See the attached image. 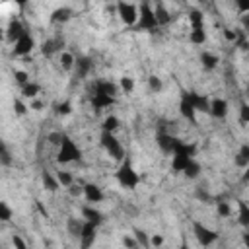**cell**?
<instances>
[{"instance_id": "1", "label": "cell", "mask_w": 249, "mask_h": 249, "mask_svg": "<svg viewBox=\"0 0 249 249\" xmlns=\"http://www.w3.org/2000/svg\"><path fill=\"white\" fill-rule=\"evenodd\" d=\"M115 179L123 189H128V191L136 189L140 185V181H142L138 171L134 169V165H132V161L128 158H124V161H121V165H119V169L115 173Z\"/></svg>"}, {"instance_id": "2", "label": "cell", "mask_w": 249, "mask_h": 249, "mask_svg": "<svg viewBox=\"0 0 249 249\" xmlns=\"http://www.w3.org/2000/svg\"><path fill=\"white\" fill-rule=\"evenodd\" d=\"M158 27H160V21L156 18L154 8L148 2H142L140 8H138V23H136V29L138 31H146V33H154Z\"/></svg>"}, {"instance_id": "3", "label": "cell", "mask_w": 249, "mask_h": 249, "mask_svg": "<svg viewBox=\"0 0 249 249\" xmlns=\"http://www.w3.org/2000/svg\"><path fill=\"white\" fill-rule=\"evenodd\" d=\"M82 158V150L78 148V144L66 134L62 144L58 146V152H56V161L58 163H72V161H78Z\"/></svg>"}, {"instance_id": "4", "label": "cell", "mask_w": 249, "mask_h": 249, "mask_svg": "<svg viewBox=\"0 0 249 249\" xmlns=\"http://www.w3.org/2000/svg\"><path fill=\"white\" fill-rule=\"evenodd\" d=\"M99 140H101L103 150H105L113 160H117V161H124V148H123V144L117 140V136H115L113 132H105V130H101Z\"/></svg>"}, {"instance_id": "5", "label": "cell", "mask_w": 249, "mask_h": 249, "mask_svg": "<svg viewBox=\"0 0 249 249\" xmlns=\"http://www.w3.org/2000/svg\"><path fill=\"white\" fill-rule=\"evenodd\" d=\"M193 233H195V239L198 241L200 247H210V245H214V243L218 241V237H220L218 231L210 230L206 224H202V222H198V220L193 222Z\"/></svg>"}, {"instance_id": "6", "label": "cell", "mask_w": 249, "mask_h": 249, "mask_svg": "<svg viewBox=\"0 0 249 249\" xmlns=\"http://www.w3.org/2000/svg\"><path fill=\"white\" fill-rule=\"evenodd\" d=\"M115 10H117L119 19H121L124 25H134V27H136V23H138V6H136V4H130V2H117Z\"/></svg>"}, {"instance_id": "7", "label": "cell", "mask_w": 249, "mask_h": 249, "mask_svg": "<svg viewBox=\"0 0 249 249\" xmlns=\"http://www.w3.org/2000/svg\"><path fill=\"white\" fill-rule=\"evenodd\" d=\"M179 142H181V140H179L177 136L169 134V132H158V134H156V144H158V148H160L163 154H171V156H173V152L177 150Z\"/></svg>"}, {"instance_id": "8", "label": "cell", "mask_w": 249, "mask_h": 249, "mask_svg": "<svg viewBox=\"0 0 249 249\" xmlns=\"http://www.w3.org/2000/svg\"><path fill=\"white\" fill-rule=\"evenodd\" d=\"M35 49V39H33V35L27 31L21 39H18L16 43H14V54L16 56H27L31 51Z\"/></svg>"}, {"instance_id": "9", "label": "cell", "mask_w": 249, "mask_h": 249, "mask_svg": "<svg viewBox=\"0 0 249 249\" xmlns=\"http://www.w3.org/2000/svg\"><path fill=\"white\" fill-rule=\"evenodd\" d=\"M64 39L62 37H51L41 43V53L45 56H53L54 53H64Z\"/></svg>"}, {"instance_id": "10", "label": "cell", "mask_w": 249, "mask_h": 249, "mask_svg": "<svg viewBox=\"0 0 249 249\" xmlns=\"http://www.w3.org/2000/svg\"><path fill=\"white\" fill-rule=\"evenodd\" d=\"M97 239V226L95 224H89L86 222L84 226V231L80 235V249H89Z\"/></svg>"}, {"instance_id": "11", "label": "cell", "mask_w": 249, "mask_h": 249, "mask_svg": "<svg viewBox=\"0 0 249 249\" xmlns=\"http://www.w3.org/2000/svg\"><path fill=\"white\" fill-rule=\"evenodd\" d=\"M187 97L191 99L193 107L196 109V113H210V99L204 93L198 91H187Z\"/></svg>"}, {"instance_id": "12", "label": "cell", "mask_w": 249, "mask_h": 249, "mask_svg": "<svg viewBox=\"0 0 249 249\" xmlns=\"http://www.w3.org/2000/svg\"><path fill=\"white\" fill-rule=\"evenodd\" d=\"M25 33H27V29H25V25H23L18 18H14V19L10 21L8 29H6V37H8V41H10V43H16V41H18V39H21Z\"/></svg>"}, {"instance_id": "13", "label": "cell", "mask_w": 249, "mask_h": 249, "mask_svg": "<svg viewBox=\"0 0 249 249\" xmlns=\"http://www.w3.org/2000/svg\"><path fill=\"white\" fill-rule=\"evenodd\" d=\"M179 113H181L187 121L196 123V109L193 107L191 99L187 97V91H183V95H181V99H179Z\"/></svg>"}, {"instance_id": "14", "label": "cell", "mask_w": 249, "mask_h": 249, "mask_svg": "<svg viewBox=\"0 0 249 249\" xmlns=\"http://www.w3.org/2000/svg\"><path fill=\"white\" fill-rule=\"evenodd\" d=\"M228 111H230V105H228V101L226 99H222V97H214V99H210V117H214V119H224L226 115H228Z\"/></svg>"}, {"instance_id": "15", "label": "cell", "mask_w": 249, "mask_h": 249, "mask_svg": "<svg viewBox=\"0 0 249 249\" xmlns=\"http://www.w3.org/2000/svg\"><path fill=\"white\" fill-rule=\"evenodd\" d=\"M84 198L89 202V204H95V202H101L105 198L101 187H97L95 183H86L84 185Z\"/></svg>"}, {"instance_id": "16", "label": "cell", "mask_w": 249, "mask_h": 249, "mask_svg": "<svg viewBox=\"0 0 249 249\" xmlns=\"http://www.w3.org/2000/svg\"><path fill=\"white\" fill-rule=\"evenodd\" d=\"M91 91L107 93V95H111V97H117V93H119V86H117L115 82H109V80H95Z\"/></svg>"}, {"instance_id": "17", "label": "cell", "mask_w": 249, "mask_h": 249, "mask_svg": "<svg viewBox=\"0 0 249 249\" xmlns=\"http://www.w3.org/2000/svg\"><path fill=\"white\" fill-rule=\"evenodd\" d=\"M111 105H115V97H111L107 93H97V91L91 93V107H93V111H101V109H107Z\"/></svg>"}, {"instance_id": "18", "label": "cell", "mask_w": 249, "mask_h": 249, "mask_svg": "<svg viewBox=\"0 0 249 249\" xmlns=\"http://www.w3.org/2000/svg\"><path fill=\"white\" fill-rule=\"evenodd\" d=\"M82 218H84L86 222H89V224H95V226H99V224L103 222V214H101L97 208H93V204L82 206Z\"/></svg>"}, {"instance_id": "19", "label": "cell", "mask_w": 249, "mask_h": 249, "mask_svg": "<svg viewBox=\"0 0 249 249\" xmlns=\"http://www.w3.org/2000/svg\"><path fill=\"white\" fill-rule=\"evenodd\" d=\"M84 226H86V220H84V218L70 216V218L66 220V230H68V233H70L72 237H76V239H80V235H82V231H84Z\"/></svg>"}, {"instance_id": "20", "label": "cell", "mask_w": 249, "mask_h": 249, "mask_svg": "<svg viewBox=\"0 0 249 249\" xmlns=\"http://www.w3.org/2000/svg\"><path fill=\"white\" fill-rule=\"evenodd\" d=\"M76 74H78V78L80 80H84L88 74H89V70L93 68V62H91V58L89 56H78L76 58Z\"/></svg>"}, {"instance_id": "21", "label": "cell", "mask_w": 249, "mask_h": 249, "mask_svg": "<svg viewBox=\"0 0 249 249\" xmlns=\"http://www.w3.org/2000/svg\"><path fill=\"white\" fill-rule=\"evenodd\" d=\"M41 183H43V187H45L47 191H51V193H56V191H58V187H60V183H58L56 175H53V173H51V171H47V169H43V171H41Z\"/></svg>"}, {"instance_id": "22", "label": "cell", "mask_w": 249, "mask_h": 249, "mask_svg": "<svg viewBox=\"0 0 249 249\" xmlns=\"http://www.w3.org/2000/svg\"><path fill=\"white\" fill-rule=\"evenodd\" d=\"M233 163L241 169H247L249 167V144H241L239 146V152L233 156Z\"/></svg>"}, {"instance_id": "23", "label": "cell", "mask_w": 249, "mask_h": 249, "mask_svg": "<svg viewBox=\"0 0 249 249\" xmlns=\"http://www.w3.org/2000/svg\"><path fill=\"white\" fill-rule=\"evenodd\" d=\"M218 62H220V56L218 54H214L210 51H202L200 53V64H202L204 70H214L218 66Z\"/></svg>"}, {"instance_id": "24", "label": "cell", "mask_w": 249, "mask_h": 249, "mask_svg": "<svg viewBox=\"0 0 249 249\" xmlns=\"http://www.w3.org/2000/svg\"><path fill=\"white\" fill-rule=\"evenodd\" d=\"M195 160V158H187V156H179V154H173L171 156V171L173 173H183L189 165V161Z\"/></svg>"}, {"instance_id": "25", "label": "cell", "mask_w": 249, "mask_h": 249, "mask_svg": "<svg viewBox=\"0 0 249 249\" xmlns=\"http://www.w3.org/2000/svg\"><path fill=\"white\" fill-rule=\"evenodd\" d=\"M70 18H72V10L66 8V6H62V8H56L51 14V23H66Z\"/></svg>"}, {"instance_id": "26", "label": "cell", "mask_w": 249, "mask_h": 249, "mask_svg": "<svg viewBox=\"0 0 249 249\" xmlns=\"http://www.w3.org/2000/svg\"><path fill=\"white\" fill-rule=\"evenodd\" d=\"M237 222L243 228H249V204L245 200H237Z\"/></svg>"}, {"instance_id": "27", "label": "cell", "mask_w": 249, "mask_h": 249, "mask_svg": "<svg viewBox=\"0 0 249 249\" xmlns=\"http://www.w3.org/2000/svg\"><path fill=\"white\" fill-rule=\"evenodd\" d=\"M39 91H41V86H39L37 82H29L27 86H23V88H21V97H23V99H31V101H33V99L39 95Z\"/></svg>"}, {"instance_id": "28", "label": "cell", "mask_w": 249, "mask_h": 249, "mask_svg": "<svg viewBox=\"0 0 249 249\" xmlns=\"http://www.w3.org/2000/svg\"><path fill=\"white\" fill-rule=\"evenodd\" d=\"M200 171H202V165L196 161V158L195 160H191L189 161V165H187V169L183 171V175L187 177V179H196L198 175H200Z\"/></svg>"}, {"instance_id": "29", "label": "cell", "mask_w": 249, "mask_h": 249, "mask_svg": "<svg viewBox=\"0 0 249 249\" xmlns=\"http://www.w3.org/2000/svg\"><path fill=\"white\" fill-rule=\"evenodd\" d=\"M189 41H191L193 45H202V43H206V31H204V27L191 29V33H189Z\"/></svg>"}, {"instance_id": "30", "label": "cell", "mask_w": 249, "mask_h": 249, "mask_svg": "<svg viewBox=\"0 0 249 249\" xmlns=\"http://www.w3.org/2000/svg\"><path fill=\"white\" fill-rule=\"evenodd\" d=\"M119 126H121V121H119L115 115H109V117H105V119H103L101 130H105V132H115Z\"/></svg>"}, {"instance_id": "31", "label": "cell", "mask_w": 249, "mask_h": 249, "mask_svg": "<svg viewBox=\"0 0 249 249\" xmlns=\"http://www.w3.org/2000/svg\"><path fill=\"white\" fill-rule=\"evenodd\" d=\"M154 12H156V18H158V21H160V27L169 23V19H171V18H169V12L165 10V6H163V4H156Z\"/></svg>"}, {"instance_id": "32", "label": "cell", "mask_w": 249, "mask_h": 249, "mask_svg": "<svg viewBox=\"0 0 249 249\" xmlns=\"http://www.w3.org/2000/svg\"><path fill=\"white\" fill-rule=\"evenodd\" d=\"M132 235H134V239L138 241V245H140L142 249H148V247H150V237H148V233H146L144 230L134 228V230H132Z\"/></svg>"}, {"instance_id": "33", "label": "cell", "mask_w": 249, "mask_h": 249, "mask_svg": "<svg viewBox=\"0 0 249 249\" xmlns=\"http://www.w3.org/2000/svg\"><path fill=\"white\" fill-rule=\"evenodd\" d=\"M60 66H62L64 70H72V68L76 66V56H74L72 53H68V51L60 53Z\"/></svg>"}, {"instance_id": "34", "label": "cell", "mask_w": 249, "mask_h": 249, "mask_svg": "<svg viewBox=\"0 0 249 249\" xmlns=\"http://www.w3.org/2000/svg\"><path fill=\"white\" fill-rule=\"evenodd\" d=\"M56 179H58V183H60V187H72L74 185V175L70 173V171H56Z\"/></svg>"}, {"instance_id": "35", "label": "cell", "mask_w": 249, "mask_h": 249, "mask_svg": "<svg viewBox=\"0 0 249 249\" xmlns=\"http://www.w3.org/2000/svg\"><path fill=\"white\" fill-rule=\"evenodd\" d=\"M189 19H191V29L204 27V16H202V12L193 10V12H191V16H189Z\"/></svg>"}, {"instance_id": "36", "label": "cell", "mask_w": 249, "mask_h": 249, "mask_svg": "<svg viewBox=\"0 0 249 249\" xmlns=\"http://www.w3.org/2000/svg\"><path fill=\"white\" fill-rule=\"evenodd\" d=\"M148 88H150L152 93H160V91L163 89V82H161V78L156 76V74H152V76L148 78Z\"/></svg>"}, {"instance_id": "37", "label": "cell", "mask_w": 249, "mask_h": 249, "mask_svg": "<svg viewBox=\"0 0 249 249\" xmlns=\"http://www.w3.org/2000/svg\"><path fill=\"white\" fill-rule=\"evenodd\" d=\"M14 80H16V84L19 86V88H23V86H27L31 80H29V74L25 72V70H14Z\"/></svg>"}, {"instance_id": "38", "label": "cell", "mask_w": 249, "mask_h": 249, "mask_svg": "<svg viewBox=\"0 0 249 249\" xmlns=\"http://www.w3.org/2000/svg\"><path fill=\"white\" fill-rule=\"evenodd\" d=\"M54 113L60 115V117L70 115V113H72V103H70V101H60V103H56V105H54Z\"/></svg>"}, {"instance_id": "39", "label": "cell", "mask_w": 249, "mask_h": 249, "mask_svg": "<svg viewBox=\"0 0 249 249\" xmlns=\"http://www.w3.org/2000/svg\"><path fill=\"white\" fill-rule=\"evenodd\" d=\"M216 212H218V216L228 218V216H231V206L226 200H218L216 202Z\"/></svg>"}, {"instance_id": "40", "label": "cell", "mask_w": 249, "mask_h": 249, "mask_svg": "<svg viewBox=\"0 0 249 249\" xmlns=\"http://www.w3.org/2000/svg\"><path fill=\"white\" fill-rule=\"evenodd\" d=\"M12 216H14V212H12L10 204H8L6 200H2V202H0V220H2V222H10Z\"/></svg>"}, {"instance_id": "41", "label": "cell", "mask_w": 249, "mask_h": 249, "mask_svg": "<svg viewBox=\"0 0 249 249\" xmlns=\"http://www.w3.org/2000/svg\"><path fill=\"white\" fill-rule=\"evenodd\" d=\"M119 86H121V89H123L124 93H132V89H134V80H132L130 76H123V78L119 80Z\"/></svg>"}, {"instance_id": "42", "label": "cell", "mask_w": 249, "mask_h": 249, "mask_svg": "<svg viewBox=\"0 0 249 249\" xmlns=\"http://www.w3.org/2000/svg\"><path fill=\"white\" fill-rule=\"evenodd\" d=\"M64 136H66L64 132H56V130H54V132H49V134H47V140H49V144H53V146H60L62 140H64Z\"/></svg>"}, {"instance_id": "43", "label": "cell", "mask_w": 249, "mask_h": 249, "mask_svg": "<svg viewBox=\"0 0 249 249\" xmlns=\"http://www.w3.org/2000/svg\"><path fill=\"white\" fill-rule=\"evenodd\" d=\"M239 123L241 124H249V103H241L239 105Z\"/></svg>"}, {"instance_id": "44", "label": "cell", "mask_w": 249, "mask_h": 249, "mask_svg": "<svg viewBox=\"0 0 249 249\" xmlns=\"http://www.w3.org/2000/svg\"><path fill=\"white\" fill-rule=\"evenodd\" d=\"M12 245H14V249H27V243H25V239L19 233L12 235Z\"/></svg>"}, {"instance_id": "45", "label": "cell", "mask_w": 249, "mask_h": 249, "mask_svg": "<svg viewBox=\"0 0 249 249\" xmlns=\"http://www.w3.org/2000/svg\"><path fill=\"white\" fill-rule=\"evenodd\" d=\"M0 161H2V165H10L12 163V156H10L8 148H6V144H2V148H0Z\"/></svg>"}, {"instance_id": "46", "label": "cell", "mask_w": 249, "mask_h": 249, "mask_svg": "<svg viewBox=\"0 0 249 249\" xmlns=\"http://www.w3.org/2000/svg\"><path fill=\"white\" fill-rule=\"evenodd\" d=\"M123 245H124L126 249H138V247H140L138 241L134 239V235H124V237H123Z\"/></svg>"}, {"instance_id": "47", "label": "cell", "mask_w": 249, "mask_h": 249, "mask_svg": "<svg viewBox=\"0 0 249 249\" xmlns=\"http://www.w3.org/2000/svg\"><path fill=\"white\" fill-rule=\"evenodd\" d=\"M235 8H237L239 14L247 16L249 14V0H235Z\"/></svg>"}, {"instance_id": "48", "label": "cell", "mask_w": 249, "mask_h": 249, "mask_svg": "<svg viewBox=\"0 0 249 249\" xmlns=\"http://www.w3.org/2000/svg\"><path fill=\"white\" fill-rule=\"evenodd\" d=\"M14 111H16V115H25L27 113V105L21 99H16L14 101Z\"/></svg>"}, {"instance_id": "49", "label": "cell", "mask_w": 249, "mask_h": 249, "mask_svg": "<svg viewBox=\"0 0 249 249\" xmlns=\"http://www.w3.org/2000/svg\"><path fill=\"white\" fill-rule=\"evenodd\" d=\"M68 191H70V195L72 196H84V185H72V187H68Z\"/></svg>"}, {"instance_id": "50", "label": "cell", "mask_w": 249, "mask_h": 249, "mask_svg": "<svg viewBox=\"0 0 249 249\" xmlns=\"http://www.w3.org/2000/svg\"><path fill=\"white\" fill-rule=\"evenodd\" d=\"M150 245H152V247H161V245H163V235H161V233H154V235L150 237Z\"/></svg>"}, {"instance_id": "51", "label": "cell", "mask_w": 249, "mask_h": 249, "mask_svg": "<svg viewBox=\"0 0 249 249\" xmlns=\"http://www.w3.org/2000/svg\"><path fill=\"white\" fill-rule=\"evenodd\" d=\"M195 196H196L198 200H204V202H210V200H212V196H210L206 191H202V189H196V191H195Z\"/></svg>"}, {"instance_id": "52", "label": "cell", "mask_w": 249, "mask_h": 249, "mask_svg": "<svg viewBox=\"0 0 249 249\" xmlns=\"http://www.w3.org/2000/svg\"><path fill=\"white\" fill-rule=\"evenodd\" d=\"M224 37H226L228 41H233V43H237V39H239V33H237V31H231V29H224Z\"/></svg>"}, {"instance_id": "53", "label": "cell", "mask_w": 249, "mask_h": 249, "mask_svg": "<svg viewBox=\"0 0 249 249\" xmlns=\"http://www.w3.org/2000/svg\"><path fill=\"white\" fill-rule=\"evenodd\" d=\"M41 107H43V103H41V101H35V99L31 101V109H33V111H41Z\"/></svg>"}, {"instance_id": "54", "label": "cell", "mask_w": 249, "mask_h": 249, "mask_svg": "<svg viewBox=\"0 0 249 249\" xmlns=\"http://www.w3.org/2000/svg\"><path fill=\"white\" fill-rule=\"evenodd\" d=\"M241 239H243V245L249 249V231H245V233L241 235Z\"/></svg>"}, {"instance_id": "55", "label": "cell", "mask_w": 249, "mask_h": 249, "mask_svg": "<svg viewBox=\"0 0 249 249\" xmlns=\"http://www.w3.org/2000/svg\"><path fill=\"white\" fill-rule=\"evenodd\" d=\"M243 181H245V183H249V167H247V169H245V173H243Z\"/></svg>"}, {"instance_id": "56", "label": "cell", "mask_w": 249, "mask_h": 249, "mask_svg": "<svg viewBox=\"0 0 249 249\" xmlns=\"http://www.w3.org/2000/svg\"><path fill=\"white\" fill-rule=\"evenodd\" d=\"M179 249H189V245H187V243H181V245H179Z\"/></svg>"}, {"instance_id": "57", "label": "cell", "mask_w": 249, "mask_h": 249, "mask_svg": "<svg viewBox=\"0 0 249 249\" xmlns=\"http://www.w3.org/2000/svg\"><path fill=\"white\" fill-rule=\"evenodd\" d=\"M247 95H249V82H247Z\"/></svg>"}]
</instances>
